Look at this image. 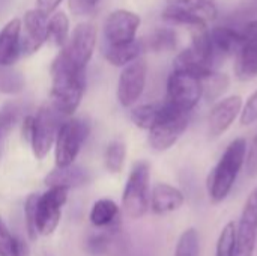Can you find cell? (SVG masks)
I'll list each match as a JSON object with an SVG mask.
<instances>
[{"instance_id":"1","label":"cell","mask_w":257,"mask_h":256,"mask_svg":"<svg viewBox=\"0 0 257 256\" xmlns=\"http://www.w3.org/2000/svg\"><path fill=\"white\" fill-rule=\"evenodd\" d=\"M248 143L245 137L233 139L206 178V192L212 204H221L233 190L241 170L245 166Z\"/></svg>"},{"instance_id":"2","label":"cell","mask_w":257,"mask_h":256,"mask_svg":"<svg viewBox=\"0 0 257 256\" xmlns=\"http://www.w3.org/2000/svg\"><path fill=\"white\" fill-rule=\"evenodd\" d=\"M86 89V71L74 69L60 60L51 63V104L63 115L72 116Z\"/></svg>"},{"instance_id":"3","label":"cell","mask_w":257,"mask_h":256,"mask_svg":"<svg viewBox=\"0 0 257 256\" xmlns=\"http://www.w3.org/2000/svg\"><path fill=\"white\" fill-rule=\"evenodd\" d=\"M191 121V113L184 112L167 101L160 104V115L155 125L148 131V142L152 149L163 152L178 143L187 131Z\"/></svg>"},{"instance_id":"4","label":"cell","mask_w":257,"mask_h":256,"mask_svg":"<svg viewBox=\"0 0 257 256\" xmlns=\"http://www.w3.org/2000/svg\"><path fill=\"white\" fill-rule=\"evenodd\" d=\"M151 202V164L146 160L134 163L123 193H122V210L130 219H142Z\"/></svg>"},{"instance_id":"5","label":"cell","mask_w":257,"mask_h":256,"mask_svg":"<svg viewBox=\"0 0 257 256\" xmlns=\"http://www.w3.org/2000/svg\"><path fill=\"white\" fill-rule=\"evenodd\" d=\"M89 133L90 125L81 118H71L62 122L54 142L56 167H66L74 164Z\"/></svg>"},{"instance_id":"6","label":"cell","mask_w":257,"mask_h":256,"mask_svg":"<svg viewBox=\"0 0 257 256\" xmlns=\"http://www.w3.org/2000/svg\"><path fill=\"white\" fill-rule=\"evenodd\" d=\"M96 45V27L93 23L84 21L75 26L68 42L60 48V53L56 56L62 63L78 69L86 71L89 60L92 59L93 50Z\"/></svg>"},{"instance_id":"7","label":"cell","mask_w":257,"mask_h":256,"mask_svg":"<svg viewBox=\"0 0 257 256\" xmlns=\"http://www.w3.org/2000/svg\"><path fill=\"white\" fill-rule=\"evenodd\" d=\"M65 118L51 103L39 107L33 116V133L30 139L32 152L36 160H44L54 146L57 131Z\"/></svg>"},{"instance_id":"8","label":"cell","mask_w":257,"mask_h":256,"mask_svg":"<svg viewBox=\"0 0 257 256\" xmlns=\"http://www.w3.org/2000/svg\"><path fill=\"white\" fill-rule=\"evenodd\" d=\"M163 20L187 26L191 29L206 27L208 23L217 18V6L214 0H191L170 2L161 12Z\"/></svg>"},{"instance_id":"9","label":"cell","mask_w":257,"mask_h":256,"mask_svg":"<svg viewBox=\"0 0 257 256\" xmlns=\"http://www.w3.org/2000/svg\"><path fill=\"white\" fill-rule=\"evenodd\" d=\"M203 98L202 80L193 74L173 69L167 78L166 101L184 112L191 113Z\"/></svg>"},{"instance_id":"10","label":"cell","mask_w":257,"mask_h":256,"mask_svg":"<svg viewBox=\"0 0 257 256\" xmlns=\"http://www.w3.org/2000/svg\"><path fill=\"white\" fill-rule=\"evenodd\" d=\"M68 189L51 187L39 195L36 204V231L38 235H51L60 223L62 207L68 201Z\"/></svg>"},{"instance_id":"11","label":"cell","mask_w":257,"mask_h":256,"mask_svg":"<svg viewBox=\"0 0 257 256\" xmlns=\"http://www.w3.org/2000/svg\"><path fill=\"white\" fill-rule=\"evenodd\" d=\"M257 247V186L247 196L236 223L235 256H254Z\"/></svg>"},{"instance_id":"12","label":"cell","mask_w":257,"mask_h":256,"mask_svg":"<svg viewBox=\"0 0 257 256\" xmlns=\"http://www.w3.org/2000/svg\"><path fill=\"white\" fill-rule=\"evenodd\" d=\"M148 65L145 59H137L126 65L117 81V101L122 107H133L146 88Z\"/></svg>"},{"instance_id":"13","label":"cell","mask_w":257,"mask_h":256,"mask_svg":"<svg viewBox=\"0 0 257 256\" xmlns=\"http://www.w3.org/2000/svg\"><path fill=\"white\" fill-rule=\"evenodd\" d=\"M242 106H244V100L241 95H229L214 103L208 115L209 137L211 139L221 137L241 116Z\"/></svg>"},{"instance_id":"14","label":"cell","mask_w":257,"mask_h":256,"mask_svg":"<svg viewBox=\"0 0 257 256\" xmlns=\"http://www.w3.org/2000/svg\"><path fill=\"white\" fill-rule=\"evenodd\" d=\"M140 17L131 11H113L104 23V36L108 45H123L136 41Z\"/></svg>"},{"instance_id":"15","label":"cell","mask_w":257,"mask_h":256,"mask_svg":"<svg viewBox=\"0 0 257 256\" xmlns=\"http://www.w3.org/2000/svg\"><path fill=\"white\" fill-rule=\"evenodd\" d=\"M48 41V20L38 9L27 11L21 23V54L36 53Z\"/></svg>"},{"instance_id":"16","label":"cell","mask_w":257,"mask_h":256,"mask_svg":"<svg viewBox=\"0 0 257 256\" xmlns=\"http://www.w3.org/2000/svg\"><path fill=\"white\" fill-rule=\"evenodd\" d=\"M185 204V195L181 189L167 184L158 183L151 190V202L149 208L157 216H164L169 213H175L181 210Z\"/></svg>"},{"instance_id":"17","label":"cell","mask_w":257,"mask_h":256,"mask_svg":"<svg viewBox=\"0 0 257 256\" xmlns=\"http://www.w3.org/2000/svg\"><path fill=\"white\" fill-rule=\"evenodd\" d=\"M209 39L212 44V50H214L217 63H220L227 56L236 54L245 41L242 32L227 27V26H218V27L211 29Z\"/></svg>"},{"instance_id":"18","label":"cell","mask_w":257,"mask_h":256,"mask_svg":"<svg viewBox=\"0 0 257 256\" xmlns=\"http://www.w3.org/2000/svg\"><path fill=\"white\" fill-rule=\"evenodd\" d=\"M21 20L14 18L0 30V68L12 66L21 56Z\"/></svg>"},{"instance_id":"19","label":"cell","mask_w":257,"mask_h":256,"mask_svg":"<svg viewBox=\"0 0 257 256\" xmlns=\"http://www.w3.org/2000/svg\"><path fill=\"white\" fill-rule=\"evenodd\" d=\"M90 223L110 234H117L120 231V208L111 199H99L93 204L89 213Z\"/></svg>"},{"instance_id":"20","label":"cell","mask_w":257,"mask_h":256,"mask_svg":"<svg viewBox=\"0 0 257 256\" xmlns=\"http://www.w3.org/2000/svg\"><path fill=\"white\" fill-rule=\"evenodd\" d=\"M90 181V174L87 169L78 164H71L66 167H56L53 169L44 180L48 189L51 187H62V189H77L86 186Z\"/></svg>"},{"instance_id":"21","label":"cell","mask_w":257,"mask_h":256,"mask_svg":"<svg viewBox=\"0 0 257 256\" xmlns=\"http://www.w3.org/2000/svg\"><path fill=\"white\" fill-rule=\"evenodd\" d=\"M235 75L241 81L257 77V38H245L235 54Z\"/></svg>"},{"instance_id":"22","label":"cell","mask_w":257,"mask_h":256,"mask_svg":"<svg viewBox=\"0 0 257 256\" xmlns=\"http://www.w3.org/2000/svg\"><path fill=\"white\" fill-rule=\"evenodd\" d=\"M143 48H145V44L137 39L130 44H123V45H108L105 50V59L113 66L125 68L131 62L140 59Z\"/></svg>"},{"instance_id":"23","label":"cell","mask_w":257,"mask_h":256,"mask_svg":"<svg viewBox=\"0 0 257 256\" xmlns=\"http://www.w3.org/2000/svg\"><path fill=\"white\" fill-rule=\"evenodd\" d=\"M229 84H230V80L226 74L214 71L212 74H209L206 78L202 80L203 98H206L209 103H214V101L217 103L229 89Z\"/></svg>"},{"instance_id":"24","label":"cell","mask_w":257,"mask_h":256,"mask_svg":"<svg viewBox=\"0 0 257 256\" xmlns=\"http://www.w3.org/2000/svg\"><path fill=\"white\" fill-rule=\"evenodd\" d=\"M69 39V20L63 12H54L48 18V41L56 47H63Z\"/></svg>"},{"instance_id":"25","label":"cell","mask_w":257,"mask_h":256,"mask_svg":"<svg viewBox=\"0 0 257 256\" xmlns=\"http://www.w3.org/2000/svg\"><path fill=\"white\" fill-rule=\"evenodd\" d=\"M126 158V145L120 139L111 140L104 152V164L110 174H119L123 169Z\"/></svg>"},{"instance_id":"26","label":"cell","mask_w":257,"mask_h":256,"mask_svg":"<svg viewBox=\"0 0 257 256\" xmlns=\"http://www.w3.org/2000/svg\"><path fill=\"white\" fill-rule=\"evenodd\" d=\"M0 256H29L27 244L14 237L0 217Z\"/></svg>"},{"instance_id":"27","label":"cell","mask_w":257,"mask_h":256,"mask_svg":"<svg viewBox=\"0 0 257 256\" xmlns=\"http://www.w3.org/2000/svg\"><path fill=\"white\" fill-rule=\"evenodd\" d=\"M158 115H160V104H142L133 107L130 118L137 128L149 131L155 125Z\"/></svg>"},{"instance_id":"28","label":"cell","mask_w":257,"mask_h":256,"mask_svg":"<svg viewBox=\"0 0 257 256\" xmlns=\"http://www.w3.org/2000/svg\"><path fill=\"white\" fill-rule=\"evenodd\" d=\"M173 256H200V235L196 228H187L179 235Z\"/></svg>"},{"instance_id":"29","label":"cell","mask_w":257,"mask_h":256,"mask_svg":"<svg viewBox=\"0 0 257 256\" xmlns=\"http://www.w3.org/2000/svg\"><path fill=\"white\" fill-rule=\"evenodd\" d=\"M236 250V223L227 222L217 238L215 256H235Z\"/></svg>"},{"instance_id":"30","label":"cell","mask_w":257,"mask_h":256,"mask_svg":"<svg viewBox=\"0 0 257 256\" xmlns=\"http://www.w3.org/2000/svg\"><path fill=\"white\" fill-rule=\"evenodd\" d=\"M24 89V77L11 68H0V92L15 95Z\"/></svg>"},{"instance_id":"31","label":"cell","mask_w":257,"mask_h":256,"mask_svg":"<svg viewBox=\"0 0 257 256\" xmlns=\"http://www.w3.org/2000/svg\"><path fill=\"white\" fill-rule=\"evenodd\" d=\"M148 47L152 51H169L176 47V35L170 29H158L155 30L149 39Z\"/></svg>"},{"instance_id":"32","label":"cell","mask_w":257,"mask_h":256,"mask_svg":"<svg viewBox=\"0 0 257 256\" xmlns=\"http://www.w3.org/2000/svg\"><path fill=\"white\" fill-rule=\"evenodd\" d=\"M21 113V106L17 101L6 103L0 109V134H8L15 122L18 121Z\"/></svg>"},{"instance_id":"33","label":"cell","mask_w":257,"mask_h":256,"mask_svg":"<svg viewBox=\"0 0 257 256\" xmlns=\"http://www.w3.org/2000/svg\"><path fill=\"white\" fill-rule=\"evenodd\" d=\"M39 195L32 193L27 196L24 202V217H26V228H27V235L32 241L38 238V231H36V204H38Z\"/></svg>"},{"instance_id":"34","label":"cell","mask_w":257,"mask_h":256,"mask_svg":"<svg viewBox=\"0 0 257 256\" xmlns=\"http://www.w3.org/2000/svg\"><path fill=\"white\" fill-rule=\"evenodd\" d=\"M116 234H110V232H102V234H96L92 235L87 240V250L93 255H101V253H107L110 250V246L113 244V238Z\"/></svg>"},{"instance_id":"35","label":"cell","mask_w":257,"mask_h":256,"mask_svg":"<svg viewBox=\"0 0 257 256\" xmlns=\"http://www.w3.org/2000/svg\"><path fill=\"white\" fill-rule=\"evenodd\" d=\"M239 122L244 127L253 125L254 122H257V89L244 103L242 112H241V116H239Z\"/></svg>"},{"instance_id":"36","label":"cell","mask_w":257,"mask_h":256,"mask_svg":"<svg viewBox=\"0 0 257 256\" xmlns=\"http://www.w3.org/2000/svg\"><path fill=\"white\" fill-rule=\"evenodd\" d=\"M98 0H69V9L74 15L87 17L92 15L96 9Z\"/></svg>"},{"instance_id":"37","label":"cell","mask_w":257,"mask_h":256,"mask_svg":"<svg viewBox=\"0 0 257 256\" xmlns=\"http://www.w3.org/2000/svg\"><path fill=\"white\" fill-rule=\"evenodd\" d=\"M245 167H247V175L250 178L257 177V136L253 139V143L247 151Z\"/></svg>"},{"instance_id":"38","label":"cell","mask_w":257,"mask_h":256,"mask_svg":"<svg viewBox=\"0 0 257 256\" xmlns=\"http://www.w3.org/2000/svg\"><path fill=\"white\" fill-rule=\"evenodd\" d=\"M63 0H36V9L45 17L51 15Z\"/></svg>"},{"instance_id":"39","label":"cell","mask_w":257,"mask_h":256,"mask_svg":"<svg viewBox=\"0 0 257 256\" xmlns=\"http://www.w3.org/2000/svg\"><path fill=\"white\" fill-rule=\"evenodd\" d=\"M21 133H23V139H24L27 143H30L32 133H33V116H32V115H27V116L23 119Z\"/></svg>"},{"instance_id":"40","label":"cell","mask_w":257,"mask_h":256,"mask_svg":"<svg viewBox=\"0 0 257 256\" xmlns=\"http://www.w3.org/2000/svg\"><path fill=\"white\" fill-rule=\"evenodd\" d=\"M242 33H244V38H257V20L248 23L244 27Z\"/></svg>"},{"instance_id":"41","label":"cell","mask_w":257,"mask_h":256,"mask_svg":"<svg viewBox=\"0 0 257 256\" xmlns=\"http://www.w3.org/2000/svg\"><path fill=\"white\" fill-rule=\"evenodd\" d=\"M0 136H2V134H0Z\"/></svg>"}]
</instances>
